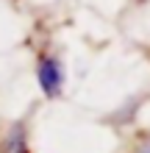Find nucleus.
Masks as SVG:
<instances>
[{
    "label": "nucleus",
    "instance_id": "nucleus-1",
    "mask_svg": "<svg viewBox=\"0 0 150 153\" xmlns=\"http://www.w3.org/2000/svg\"><path fill=\"white\" fill-rule=\"evenodd\" d=\"M36 73H39V86H42V92H45L47 97H56V95H58V89H61V84H64V73H61L58 59H53V56H42V59H39Z\"/></svg>",
    "mask_w": 150,
    "mask_h": 153
},
{
    "label": "nucleus",
    "instance_id": "nucleus-2",
    "mask_svg": "<svg viewBox=\"0 0 150 153\" xmlns=\"http://www.w3.org/2000/svg\"><path fill=\"white\" fill-rule=\"evenodd\" d=\"M3 153H28V142H25V128L22 125H14L6 137Z\"/></svg>",
    "mask_w": 150,
    "mask_h": 153
},
{
    "label": "nucleus",
    "instance_id": "nucleus-3",
    "mask_svg": "<svg viewBox=\"0 0 150 153\" xmlns=\"http://www.w3.org/2000/svg\"><path fill=\"white\" fill-rule=\"evenodd\" d=\"M142 153H150V142H147V145H145V148H142Z\"/></svg>",
    "mask_w": 150,
    "mask_h": 153
}]
</instances>
